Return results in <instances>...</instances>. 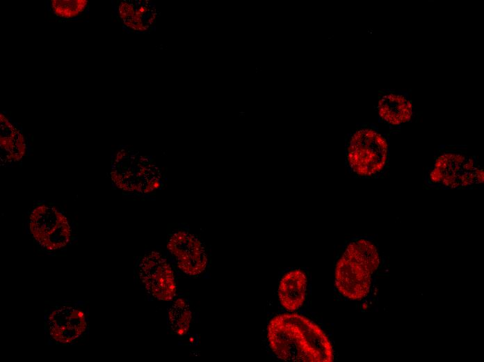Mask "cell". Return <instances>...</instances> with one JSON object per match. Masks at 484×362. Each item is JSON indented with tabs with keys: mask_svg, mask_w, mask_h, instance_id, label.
Returning <instances> with one entry per match:
<instances>
[{
	"mask_svg": "<svg viewBox=\"0 0 484 362\" xmlns=\"http://www.w3.org/2000/svg\"><path fill=\"white\" fill-rule=\"evenodd\" d=\"M167 247L178 268L186 275L198 276L206 269L208 258L204 244L186 230L171 234Z\"/></svg>",
	"mask_w": 484,
	"mask_h": 362,
	"instance_id": "52a82bcc",
	"label": "cell"
},
{
	"mask_svg": "<svg viewBox=\"0 0 484 362\" xmlns=\"http://www.w3.org/2000/svg\"><path fill=\"white\" fill-rule=\"evenodd\" d=\"M345 164L355 178H378L383 175L389 164V143L376 127L363 125L347 136Z\"/></svg>",
	"mask_w": 484,
	"mask_h": 362,
	"instance_id": "3957f363",
	"label": "cell"
},
{
	"mask_svg": "<svg viewBox=\"0 0 484 362\" xmlns=\"http://www.w3.org/2000/svg\"><path fill=\"white\" fill-rule=\"evenodd\" d=\"M270 347L284 361L329 362L334 359L326 334L314 322L296 313L273 317L267 333Z\"/></svg>",
	"mask_w": 484,
	"mask_h": 362,
	"instance_id": "6da1fadb",
	"label": "cell"
},
{
	"mask_svg": "<svg viewBox=\"0 0 484 362\" xmlns=\"http://www.w3.org/2000/svg\"><path fill=\"white\" fill-rule=\"evenodd\" d=\"M52 9L58 16L65 18L76 17L82 12L86 5L87 1H52Z\"/></svg>",
	"mask_w": 484,
	"mask_h": 362,
	"instance_id": "7c38bea8",
	"label": "cell"
},
{
	"mask_svg": "<svg viewBox=\"0 0 484 362\" xmlns=\"http://www.w3.org/2000/svg\"><path fill=\"white\" fill-rule=\"evenodd\" d=\"M307 279L300 269L287 272L281 279L278 296L281 305L289 311L298 310L302 305L307 292Z\"/></svg>",
	"mask_w": 484,
	"mask_h": 362,
	"instance_id": "9c48e42d",
	"label": "cell"
},
{
	"mask_svg": "<svg viewBox=\"0 0 484 362\" xmlns=\"http://www.w3.org/2000/svg\"><path fill=\"white\" fill-rule=\"evenodd\" d=\"M47 322L50 336L61 345L72 343L87 328L85 313L72 306H62L54 310Z\"/></svg>",
	"mask_w": 484,
	"mask_h": 362,
	"instance_id": "ba28073f",
	"label": "cell"
},
{
	"mask_svg": "<svg viewBox=\"0 0 484 362\" xmlns=\"http://www.w3.org/2000/svg\"><path fill=\"white\" fill-rule=\"evenodd\" d=\"M140 278L147 293L161 301H172L177 294L175 272L159 252L145 255L138 265Z\"/></svg>",
	"mask_w": 484,
	"mask_h": 362,
	"instance_id": "8992f818",
	"label": "cell"
},
{
	"mask_svg": "<svg viewBox=\"0 0 484 362\" xmlns=\"http://www.w3.org/2000/svg\"><path fill=\"white\" fill-rule=\"evenodd\" d=\"M29 228L38 243L47 250L63 248L70 242L72 230L68 219L52 206L41 205L33 209Z\"/></svg>",
	"mask_w": 484,
	"mask_h": 362,
	"instance_id": "5b68a950",
	"label": "cell"
},
{
	"mask_svg": "<svg viewBox=\"0 0 484 362\" xmlns=\"http://www.w3.org/2000/svg\"><path fill=\"white\" fill-rule=\"evenodd\" d=\"M378 113L380 118L392 126L409 122L412 116L411 101L404 95L389 93L378 100Z\"/></svg>",
	"mask_w": 484,
	"mask_h": 362,
	"instance_id": "30bf717a",
	"label": "cell"
},
{
	"mask_svg": "<svg viewBox=\"0 0 484 362\" xmlns=\"http://www.w3.org/2000/svg\"><path fill=\"white\" fill-rule=\"evenodd\" d=\"M380 256L376 245L366 238L350 241L337 261L335 283L345 297L357 300L366 297L371 274L378 269Z\"/></svg>",
	"mask_w": 484,
	"mask_h": 362,
	"instance_id": "7a4b0ae2",
	"label": "cell"
},
{
	"mask_svg": "<svg viewBox=\"0 0 484 362\" xmlns=\"http://www.w3.org/2000/svg\"><path fill=\"white\" fill-rule=\"evenodd\" d=\"M483 181V168L476 157L453 151L437 155L426 175L430 187L447 189L475 188L481 186Z\"/></svg>",
	"mask_w": 484,
	"mask_h": 362,
	"instance_id": "277c9868",
	"label": "cell"
},
{
	"mask_svg": "<svg viewBox=\"0 0 484 362\" xmlns=\"http://www.w3.org/2000/svg\"><path fill=\"white\" fill-rule=\"evenodd\" d=\"M192 320V311L187 300L174 299L168 310V322L172 333L184 336L188 331Z\"/></svg>",
	"mask_w": 484,
	"mask_h": 362,
	"instance_id": "8fae6325",
	"label": "cell"
}]
</instances>
